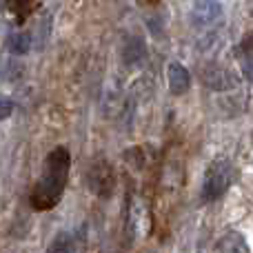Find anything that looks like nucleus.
<instances>
[{"label": "nucleus", "mask_w": 253, "mask_h": 253, "mask_svg": "<svg viewBox=\"0 0 253 253\" xmlns=\"http://www.w3.org/2000/svg\"><path fill=\"white\" fill-rule=\"evenodd\" d=\"M31 4H34V0H7V7L11 9L18 18L27 16V13H29V9H31Z\"/></svg>", "instance_id": "11"}, {"label": "nucleus", "mask_w": 253, "mask_h": 253, "mask_svg": "<svg viewBox=\"0 0 253 253\" xmlns=\"http://www.w3.org/2000/svg\"><path fill=\"white\" fill-rule=\"evenodd\" d=\"M222 18V4L215 0H200L191 11V22L196 29H207Z\"/></svg>", "instance_id": "5"}, {"label": "nucleus", "mask_w": 253, "mask_h": 253, "mask_svg": "<svg viewBox=\"0 0 253 253\" xmlns=\"http://www.w3.org/2000/svg\"><path fill=\"white\" fill-rule=\"evenodd\" d=\"M242 51H247V53H251L253 56V29L245 36V38H242Z\"/></svg>", "instance_id": "13"}, {"label": "nucleus", "mask_w": 253, "mask_h": 253, "mask_svg": "<svg viewBox=\"0 0 253 253\" xmlns=\"http://www.w3.org/2000/svg\"><path fill=\"white\" fill-rule=\"evenodd\" d=\"M47 253H74V238L65 231L58 233L51 240V245H49Z\"/></svg>", "instance_id": "10"}, {"label": "nucleus", "mask_w": 253, "mask_h": 253, "mask_svg": "<svg viewBox=\"0 0 253 253\" xmlns=\"http://www.w3.org/2000/svg\"><path fill=\"white\" fill-rule=\"evenodd\" d=\"M69 151L65 147H56L47 156L42 173H40L38 182L34 184V191L29 198L36 211H49L60 202L67 175H69Z\"/></svg>", "instance_id": "1"}, {"label": "nucleus", "mask_w": 253, "mask_h": 253, "mask_svg": "<svg viewBox=\"0 0 253 253\" xmlns=\"http://www.w3.org/2000/svg\"><path fill=\"white\" fill-rule=\"evenodd\" d=\"M4 7H7V0H0V11H2Z\"/></svg>", "instance_id": "15"}, {"label": "nucleus", "mask_w": 253, "mask_h": 253, "mask_svg": "<svg viewBox=\"0 0 253 253\" xmlns=\"http://www.w3.org/2000/svg\"><path fill=\"white\" fill-rule=\"evenodd\" d=\"M218 251L220 253H251L249 242H247L245 236L238 231L224 233V236L218 240Z\"/></svg>", "instance_id": "7"}, {"label": "nucleus", "mask_w": 253, "mask_h": 253, "mask_svg": "<svg viewBox=\"0 0 253 253\" xmlns=\"http://www.w3.org/2000/svg\"><path fill=\"white\" fill-rule=\"evenodd\" d=\"M87 182H89V189H91L96 196H109L116 184V175H114V169L109 167V162H105V160L93 162V165L89 167Z\"/></svg>", "instance_id": "4"}, {"label": "nucleus", "mask_w": 253, "mask_h": 253, "mask_svg": "<svg viewBox=\"0 0 253 253\" xmlns=\"http://www.w3.org/2000/svg\"><path fill=\"white\" fill-rule=\"evenodd\" d=\"M31 47V38L25 31H18V34H11L7 38V49L11 53H27Z\"/></svg>", "instance_id": "9"}, {"label": "nucleus", "mask_w": 253, "mask_h": 253, "mask_svg": "<svg viewBox=\"0 0 253 253\" xmlns=\"http://www.w3.org/2000/svg\"><path fill=\"white\" fill-rule=\"evenodd\" d=\"M13 111V102H11V98H7V96H2L0 93V120H4L9 114Z\"/></svg>", "instance_id": "12"}, {"label": "nucleus", "mask_w": 253, "mask_h": 253, "mask_svg": "<svg viewBox=\"0 0 253 253\" xmlns=\"http://www.w3.org/2000/svg\"><path fill=\"white\" fill-rule=\"evenodd\" d=\"M149 2H158V0H149Z\"/></svg>", "instance_id": "16"}, {"label": "nucleus", "mask_w": 253, "mask_h": 253, "mask_svg": "<svg viewBox=\"0 0 253 253\" xmlns=\"http://www.w3.org/2000/svg\"><path fill=\"white\" fill-rule=\"evenodd\" d=\"M200 76H202L205 87L213 89V91H231V89H236L238 84H240L238 76L233 74L231 69L220 67V65H205Z\"/></svg>", "instance_id": "3"}, {"label": "nucleus", "mask_w": 253, "mask_h": 253, "mask_svg": "<svg viewBox=\"0 0 253 253\" xmlns=\"http://www.w3.org/2000/svg\"><path fill=\"white\" fill-rule=\"evenodd\" d=\"M123 58L129 67L140 65V62L147 58V47H144V40L140 38V36H131V38L126 40V44L123 49Z\"/></svg>", "instance_id": "8"}, {"label": "nucleus", "mask_w": 253, "mask_h": 253, "mask_svg": "<svg viewBox=\"0 0 253 253\" xmlns=\"http://www.w3.org/2000/svg\"><path fill=\"white\" fill-rule=\"evenodd\" d=\"M238 169L229 158H215L209 162L205 171V182H202V193L205 200H218L220 196L227 193V189L236 182Z\"/></svg>", "instance_id": "2"}, {"label": "nucleus", "mask_w": 253, "mask_h": 253, "mask_svg": "<svg viewBox=\"0 0 253 253\" xmlns=\"http://www.w3.org/2000/svg\"><path fill=\"white\" fill-rule=\"evenodd\" d=\"M167 78H169V89L173 96H182L191 87V76L180 62H171L167 69Z\"/></svg>", "instance_id": "6"}, {"label": "nucleus", "mask_w": 253, "mask_h": 253, "mask_svg": "<svg viewBox=\"0 0 253 253\" xmlns=\"http://www.w3.org/2000/svg\"><path fill=\"white\" fill-rule=\"evenodd\" d=\"M242 74H245V78L253 83V60H247L245 65H242Z\"/></svg>", "instance_id": "14"}]
</instances>
